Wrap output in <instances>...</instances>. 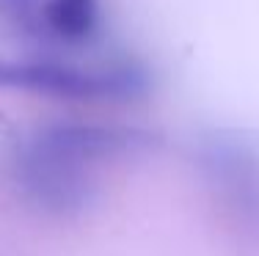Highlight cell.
I'll list each match as a JSON object with an SVG mask.
<instances>
[{
  "label": "cell",
  "mask_w": 259,
  "mask_h": 256,
  "mask_svg": "<svg viewBox=\"0 0 259 256\" xmlns=\"http://www.w3.org/2000/svg\"><path fill=\"white\" fill-rule=\"evenodd\" d=\"M0 88H22L66 99H105L133 96L144 88V77L133 69H75L53 61H9L0 58Z\"/></svg>",
  "instance_id": "6da1fadb"
},
{
  "label": "cell",
  "mask_w": 259,
  "mask_h": 256,
  "mask_svg": "<svg viewBox=\"0 0 259 256\" xmlns=\"http://www.w3.org/2000/svg\"><path fill=\"white\" fill-rule=\"evenodd\" d=\"M97 0H47L45 22L58 39L64 41H85L97 30Z\"/></svg>",
  "instance_id": "7a4b0ae2"
}]
</instances>
